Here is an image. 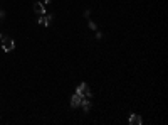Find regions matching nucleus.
I'll return each instance as SVG.
<instances>
[{
    "instance_id": "423d86ee",
    "label": "nucleus",
    "mask_w": 168,
    "mask_h": 125,
    "mask_svg": "<svg viewBox=\"0 0 168 125\" xmlns=\"http://www.w3.org/2000/svg\"><path fill=\"white\" fill-rule=\"evenodd\" d=\"M34 12L37 14V15H44V14H46V7H44V4L35 2V4H34Z\"/></svg>"
},
{
    "instance_id": "1a4fd4ad",
    "label": "nucleus",
    "mask_w": 168,
    "mask_h": 125,
    "mask_svg": "<svg viewBox=\"0 0 168 125\" xmlns=\"http://www.w3.org/2000/svg\"><path fill=\"white\" fill-rule=\"evenodd\" d=\"M4 17H5V12H4V10H0V20H2Z\"/></svg>"
},
{
    "instance_id": "9d476101",
    "label": "nucleus",
    "mask_w": 168,
    "mask_h": 125,
    "mask_svg": "<svg viewBox=\"0 0 168 125\" xmlns=\"http://www.w3.org/2000/svg\"><path fill=\"white\" fill-rule=\"evenodd\" d=\"M50 2H52V0H46V4H50Z\"/></svg>"
},
{
    "instance_id": "f03ea898",
    "label": "nucleus",
    "mask_w": 168,
    "mask_h": 125,
    "mask_svg": "<svg viewBox=\"0 0 168 125\" xmlns=\"http://www.w3.org/2000/svg\"><path fill=\"white\" fill-rule=\"evenodd\" d=\"M2 48H4L5 52L12 51V49L15 48V42H14V39H10V37H2Z\"/></svg>"
},
{
    "instance_id": "0eeeda50",
    "label": "nucleus",
    "mask_w": 168,
    "mask_h": 125,
    "mask_svg": "<svg viewBox=\"0 0 168 125\" xmlns=\"http://www.w3.org/2000/svg\"><path fill=\"white\" fill-rule=\"evenodd\" d=\"M79 107H82V112L84 113H88L89 110H91V100H89V98H82V102H81Z\"/></svg>"
},
{
    "instance_id": "7ed1b4c3",
    "label": "nucleus",
    "mask_w": 168,
    "mask_h": 125,
    "mask_svg": "<svg viewBox=\"0 0 168 125\" xmlns=\"http://www.w3.org/2000/svg\"><path fill=\"white\" fill-rule=\"evenodd\" d=\"M82 98H84L82 95H79V93H74V95H72V98H71V107L72 108H77L81 105V102H82Z\"/></svg>"
},
{
    "instance_id": "9b49d317",
    "label": "nucleus",
    "mask_w": 168,
    "mask_h": 125,
    "mask_svg": "<svg viewBox=\"0 0 168 125\" xmlns=\"http://www.w3.org/2000/svg\"><path fill=\"white\" fill-rule=\"evenodd\" d=\"M2 37H4V36H2V34H0V41H2Z\"/></svg>"
},
{
    "instance_id": "6e6552de",
    "label": "nucleus",
    "mask_w": 168,
    "mask_h": 125,
    "mask_svg": "<svg viewBox=\"0 0 168 125\" xmlns=\"http://www.w3.org/2000/svg\"><path fill=\"white\" fill-rule=\"evenodd\" d=\"M88 27H89V29H91V30H96V29H98L96 22H92V20H89V22H88Z\"/></svg>"
},
{
    "instance_id": "20e7f679",
    "label": "nucleus",
    "mask_w": 168,
    "mask_h": 125,
    "mask_svg": "<svg viewBox=\"0 0 168 125\" xmlns=\"http://www.w3.org/2000/svg\"><path fill=\"white\" fill-rule=\"evenodd\" d=\"M128 122H130L131 125H141L143 123V118L138 115V113H131V115H130V120H128Z\"/></svg>"
},
{
    "instance_id": "f257e3e1",
    "label": "nucleus",
    "mask_w": 168,
    "mask_h": 125,
    "mask_svg": "<svg viewBox=\"0 0 168 125\" xmlns=\"http://www.w3.org/2000/svg\"><path fill=\"white\" fill-rule=\"evenodd\" d=\"M76 93H79V95H82L84 98H89V100L92 98V93H91V90H89L88 83H81L79 86H77V90H76Z\"/></svg>"
},
{
    "instance_id": "39448f33",
    "label": "nucleus",
    "mask_w": 168,
    "mask_h": 125,
    "mask_svg": "<svg viewBox=\"0 0 168 125\" xmlns=\"http://www.w3.org/2000/svg\"><path fill=\"white\" fill-rule=\"evenodd\" d=\"M50 20H52V15H39V19H37V22L40 24V26H50Z\"/></svg>"
}]
</instances>
